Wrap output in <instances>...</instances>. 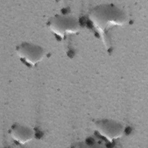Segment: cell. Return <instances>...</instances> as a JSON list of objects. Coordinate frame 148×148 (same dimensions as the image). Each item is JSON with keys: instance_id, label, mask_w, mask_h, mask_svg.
<instances>
[{"instance_id": "3957f363", "label": "cell", "mask_w": 148, "mask_h": 148, "mask_svg": "<svg viewBox=\"0 0 148 148\" xmlns=\"http://www.w3.org/2000/svg\"><path fill=\"white\" fill-rule=\"evenodd\" d=\"M17 53L21 60L31 65L40 61L44 55V51L41 47L27 42L17 47Z\"/></svg>"}, {"instance_id": "7a4b0ae2", "label": "cell", "mask_w": 148, "mask_h": 148, "mask_svg": "<svg viewBox=\"0 0 148 148\" xmlns=\"http://www.w3.org/2000/svg\"><path fill=\"white\" fill-rule=\"evenodd\" d=\"M48 24L54 32L62 36L76 32L79 28L76 18L69 16H56L50 19Z\"/></svg>"}, {"instance_id": "5b68a950", "label": "cell", "mask_w": 148, "mask_h": 148, "mask_svg": "<svg viewBox=\"0 0 148 148\" xmlns=\"http://www.w3.org/2000/svg\"><path fill=\"white\" fill-rule=\"evenodd\" d=\"M10 133L13 139L21 144H24L31 140L34 135L31 128L19 124H13L10 130Z\"/></svg>"}, {"instance_id": "6da1fadb", "label": "cell", "mask_w": 148, "mask_h": 148, "mask_svg": "<svg viewBox=\"0 0 148 148\" xmlns=\"http://www.w3.org/2000/svg\"><path fill=\"white\" fill-rule=\"evenodd\" d=\"M91 19L97 27L105 29L112 25L123 24L125 16L114 6L102 5L96 7L92 10Z\"/></svg>"}, {"instance_id": "277c9868", "label": "cell", "mask_w": 148, "mask_h": 148, "mask_svg": "<svg viewBox=\"0 0 148 148\" xmlns=\"http://www.w3.org/2000/svg\"><path fill=\"white\" fill-rule=\"evenodd\" d=\"M97 129L98 132L108 139H114L123 133L122 125L117 122L112 120H101L96 123Z\"/></svg>"}]
</instances>
